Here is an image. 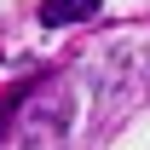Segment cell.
<instances>
[{"mask_svg": "<svg viewBox=\"0 0 150 150\" xmlns=\"http://www.w3.org/2000/svg\"><path fill=\"white\" fill-rule=\"evenodd\" d=\"M104 12V0H40V23L64 29V23H93Z\"/></svg>", "mask_w": 150, "mask_h": 150, "instance_id": "1", "label": "cell"}, {"mask_svg": "<svg viewBox=\"0 0 150 150\" xmlns=\"http://www.w3.org/2000/svg\"><path fill=\"white\" fill-rule=\"evenodd\" d=\"M23 93H29V87H12V93L0 98V133H6V121L18 115V104H23Z\"/></svg>", "mask_w": 150, "mask_h": 150, "instance_id": "2", "label": "cell"}]
</instances>
